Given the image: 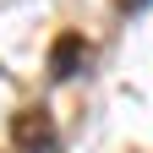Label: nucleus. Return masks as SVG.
Masks as SVG:
<instances>
[{"label":"nucleus","instance_id":"obj_3","mask_svg":"<svg viewBox=\"0 0 153 153\" xmlns=\"http://www.w3.org/2000/svg\"><path fill=\"white\" fill-rule=\"evenodd\" d=\"M148 6V0H120V11H142Z\"/></svg>","mask_w":153,"mask_h":153},{"label":"nucleus","instance_id":"obj_1","mask_svg":"<svg viewBox=\"0 0 153 153\" xmlns=\"http://www.w3.org/2000/svg\"><path fill=\"white\" fill-rule=\"evenodd\" d=\"M11 137L22 153H55V120H49V109H16V120H11Z\"/></svg>","mask_w":153,"mask_h":153},{"label":"nucleus","instance_id":"obj_2","mask_svg":"<svg viewBox=\"0 0 153 153\" xmlns=\"http://www.w3.org/2000/svg\"><path fill=\"white\" fill-rule=\"evenodd\" d=\"M82 60H88L82 33H60V38H55V49H49V71H55V76H76Z\"/></svg>","mask_w":153,"mask_h":153}]
</instances>
